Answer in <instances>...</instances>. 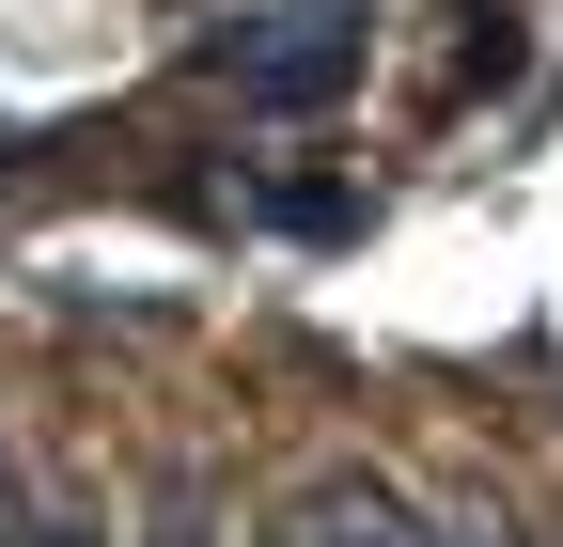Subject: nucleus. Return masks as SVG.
<instances>
[{
    "label": "nucleus",
    "mask_w": 563,
    "mask_h": 547,
    "mask_svg": "<svg viewBox=\"0 0 563 547\" xmlns=\"http://www.w3.org/2000/svg\"><path fill=\"white\" fill-rule=\"evenodd\" d=\"M220 79H235V110H329V94H361V16H235Z\"/></svg>",
    "instance_id": "obj_1"
},
{
    "label": "nucleus",
    "mask_w": 563,
    "mask_h": 547,
    "mask_svg": "<svg viewBox=\"0 0 563 547\" xmlns=\"http://www.w3.org/2000/svg\"><path fill=\"white\" fill-rule=\"evenodd\" d=\"M141 547H235V516H220V501H203L188 469H173V485L141 501Z\"/></svg>",
    "instance_id": "obj_2"
},
{
    "label": "nucleus",
    "mask_w": 563,
    "mask_h": 547,
    "mask_svg": "<svg viewBox=\"0 0 563 547\" xmlns=\"http://www.w3.org/2000/svg\"><path fill=\"white\" fill-rule=\"evenodd\" d=\"M407 547H532V532H501V516H422V501H407Z\"/></svg>",
    "instance_id": "obj_3"
},
{
    "label": "nucleus",
    "mask_w": 563,
    "mask_h": 547,
    "mask_svg": "<svg viewBox=\"0 0 563 547\" xmlns=\"http://www.w3.org/2000/svg\"><path fill=\"white\" fill-rule=\"evenodd\" d=\"M32 516H47V501H32V454L0 438V547H32Z\"/></svg>",
    "instance_id": "obj_4"
},
{
    "label": "nucleus",
    "mask_w": 563,
    "mask_h": 547,
    "mask_svg": "<svg viewBox=\"0 0 563 547\" xmlns=\"http://www.w3.org/2000/svg\"><path fill=\"white\" fill-rule=\"evenodd\" d=\"M32 547H110V516H79V501H47V516H32Z\"/></svg>",
    "instance_id": "obj_5"
}]
</instances>
